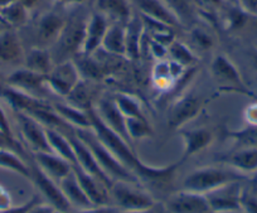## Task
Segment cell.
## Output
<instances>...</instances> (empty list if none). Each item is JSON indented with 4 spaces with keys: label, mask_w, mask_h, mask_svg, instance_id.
I'll use <instances>...</instances> for the list:
<instances>
[{
    "label": "cell",
    "mask_w": 257,
    "mask_h": 213,
    "mask_svg": "<svg viewBox=\"0 0 257 213\" xmlns=\"http://www.w3.org/2000/svg\"><path fill=\"white\" fill-rule=\"evenodd\" d=\"M242 182H232L217 189L211 190L206 195L212 213H236L241 212Z\"/></svg>",
    "instance_id": "cell-8"
},
{
    "label": "cell",
    "mask_w": 257,
    "mask_h": 213,
    "mask_svg": "<svg viewBox=\"0 0 257 213\" xmlns=\"http://www.w3.org/2000/svg\"><path fill=\"white\" fill-rule=\"evenodd\" d=\"M164 205L168 213H212L206 195L183 189L172 193Z\"/></svg>",
    "instance_id": "cell-11"
},
{
    "label": "cell",
    "mask_w": 257,
    "mask_h": 213,
    "mask_svg": "<svg viewBox=\"0 0 257 213\" xmlns=\"http://www.w3.org/2000/svg\"><path fill=\"white\" fill-rule=\"evenodd\" d=\"M168 57L172 61L184 66L185 68L196 67L197 62H198V57L193 52V49L188 44L177 41V39H174L168 47Z\"/></svg>",
    "instance_id": "cell-33"
},
{
    "label": "cell",
    "mask_w": 257,
    "mask_h": 213,
    "mask_svg": "<svg viewBox=\"0 0 257 213\" xmlns=\"http://www.w3.org/2000/svg\"><path fill=\"white\" fill-rule=\"evenodd\" d=\"M37 200H39L38 197H33L31 200H29V202L24 203L23 205H19V207H11L9 209L3 210V212H0V213H27L28 212L29 208H31L32 205L37 202Z\"/></svg>",
    "instance_id": "cell-50"
},
{
    "label": "cell",
    "mask_w": 257,
    "mask_h": 213,
    "mask_svg": "<svg viewBox=\"0 0 257 213\" xmlns=\"http://www.w3.org/2000/svg\"><path fill=\"white\" fill-rule=\"evenodd\" d=\"M11 207H12L11 194H9L8 190H7L6 188H3L2 185H0V212L9 209Z\"/></svg>",
    "instance_id": "cell-49"
},
{
    "label": "cell",
    "mask_w": 257,
    "mask_h": 213,
    "mask_svg": "<svg viewBox=\"0 0 257 213\" xmlns=\"http://www.w3.org/2000/svg\"><path fill=\"white\" fill-rule=\"evenodd\" d=\"M244 179L246 177L243 174L227 167V165L226 167L208 165V167L197 168V169L192 170L183 179L182 189L199 193V194H207L208 192L217 189L222 185Z\"/></svg>",
    "instance_id": "cell-2"
},
{
    "label": "cell",
    "mask_w": 257,
    "mask_h": 213,
    "mask_svg": "<svg viewBox=\"0 0 257 213\" xmlns=\"http://www.w3.org/2000/svg\"><path fill=\"white\" fill-rule=\"evenodd\" d=\"M81 73L73 59L54 63L53 68L46 76V85L51 92L59 97H67L68 93L80 82Z\"/></svg>",
    "instance_id": "cell-6"
},
{
    "label": "cell",
    "mask_w": 257,
    "mask_h": 213,
    "mask_svg": "<svg viewBox=\"0 0 257 213\" xmlns=\"http://www.w3.org/2000/svg\"><path fill=\"white\" fill-rule=\"evenodd\" d=\"M203 106V98L196 93H185L179 96L168 110V128L172 130L183 129L201 114Z\"/></svg>",
    "instance_id": "cell-7"
},
{
    "label": "cell",
    "mask_w": 257,
    "mask_h": 213,
    "mask_svg": "<svg viewBox=\"0 0 257 213\" xmlns=\"http://www.w3.org/2000/svg\"><path fill=\"white\" fill-rule=\"evenodd\" d=\"M189 39L192 46L196 47L198 51L202 52L209 51V49L213 48L214 46L213 36H212L207 29H204L203 27H193V28L190 29Z\"/></svg>",
    "instance_id": "cell-41"
},
{
    "label": "cell",
    "mask_w": 257,
    "mask_h": 213,
    "mask_svg": "<svg viewBox=\"0 0 257 213\" xmlns=\"http://www.w3.org/2000/svg\"><path fill=\"white\" fill-rule=\"evenodd\" d=\"M66 19L67 18L57 12H47L42 14L37 23V37L42 43L41 47L54 46L63 31Z\"/></svg>",
    "instance_id": "cell-20"
},
{
    "label": "cell",
    "mask_w": 257,
    "mask_h": 213,
    "mask_svg": "<svg viewBox=\"0 0 257 213\" xmlns=\"http://www.w3.org/2000/svg\"><path fill=\"white\" fill-rule=\"evenodd\" d=\"M47 138H48L52 153L59 155V157L63 158L64 160H67L72 165L77 164L75 149H73L72 143H71L67 134L54 130V129H47Z\"/></svg>",
    "instance_id": "cell-31"
},
{
    "label": "cell",
    "mask_w": 257,
    "mask_h": 213,
    "mask_svg": "<svg viewBox=\"0 0 257 213\" xmlns=\"http://www.w3.org/2000/svg\"><path fill=\"white\" fill-rule=\"evenodd\" d=\"M29 9L22 2H16L0 9V23L8 28H17L28 21Z\"/></svg>",
    "instance_id": "cell-32"
},
{
    "label": "cell",
    "mask_w": 257,
    "mask_h": 213,
    "mask_svg": "<svg viewBox=\"0 0 257 213\" xmlns=\"http://www.w3.org/2000/svg\"><path fill=\"white\" fill-rule=\"evenodd\" d=\"M54 2L59 4H81L83 0H54Z\"/></svg>",
    "instance_id": "cell-53"
},
{
    "label": "cell",
    "mask_w": 257,
    "mask_h": 213,
    "mask_svg": "<svg viewBox=\"0 0 257 213\" xmlns=\"http://www.w3.org/2000/svg\"><path fill=\"white\" fill-rule=\"evenodd\" d=\"M77 213H120V209L115 205H102V207H91L87 209H80Z\"/></svg>",
    "instance_id": "cell-47"
},
{
    "label": "cell",
    "mask_w": 257,
    "mask_h": 213,
    "mask_svg": "<svg viewBox=\"0 0 257 213\" xmlns=\"http://www.w3.org/2000/svg\"><path fill=\"white\" fill-rule=\"evenodd\" d=\"M112 205L120 210H139L153 207L157 203L152 194L139 184L122 180H115L110 187Z\"/></svg>",
    "instance_id": "cell-5"
},
{
    "label": "cell",
    "mask_w": 257,
    "mask_h": 213,
    "mask_svg": "<svg viewBox=\"0 0 257 213\" xmlns=\"http://www.w3.org/2000/svg\"><path fill=\"white\" fill-rule=\"evenodd\" d=\"M54 213H66V212H62V210H58V209H56V210H54Z\"/></svg>",
    "instance_id": "cell-55"
},
{
    "label": "cell",
    "mask_w": 257,
    "mask_h": 213,
    "mask_svg": "<svg viewBox=\"0 0 257 213\" xmlns=\"http://www.w3.org/2000/svg\"><path fill=\"white\" fill-rule=\"evenodd\" d=\"M93 110L107 128H110L111 130L115 131L117 135H120L121 138H123L127 143L133 145V141L130 140L127 131H126V118L118 110L113 97L105 96V97L98 98L96 101Z\"/></svg>",
    "instance_id": "cell-12"
},
{
    "label": "cell",
    "mask_w": 257,
    "mask_h": 213,
    "mask_svg": "<svg viewBox=\"0 0 257 213\" xmlns=\"http://www.w3.org/2000/svg\"><path fill=\"white\" fill-rule=\"evenodd\" d=\"M67 103L75 106V108L81 109L83 111H88L90 109L95 108L96 92L95 87L91 83L90 80L81 78L80 82L75 86L72 91L68 93L66 97Z\"/></svg>",
    "instance_id": "cell-27"
},
{
    "label": "cell",
    "mask_w": 257,
    "mask_h": 213,
    "mask_svg": "<svg viewBox=\"0 0 257 213\" xmlns=\"http://www.w3.org/2000/svg\"><path fill=\"white\" fill-rule=\"evenodd\" d=\"M108 26H110L108 19L103 14L98 12L91 14L88 17L87 26H86L85 41H83L81 53L87 54V56H92L93 53H96L102 46L103 37L107 32Z\"/></svg>",
    "instance_id": "cell-18"
},
{
    "label": "cell",
    "mask_w": 257,
    "mask_h": 213,
    "mask_svg": "<svg viewBox=\"0 0 257 213\" xmlns=\"http://www.w3.org/2000/svg\"><path fill=\"white\" fill-rule=\"evenodd\" d=\"M206 3H221V0H204Z\"/></svg>",
    "instance_id": "cell-54"
},
{
    "label": "cell",
    "mask_w": 257,
    "mask_h": 213,
    "mask_svg": "<svg viewBox=\"0 0 257 213\" xmlns=\"http://www.w3.org/2000/svg\"><path fill=\"white\" fill-rule=\"evenodd\" d=\"M98 13L113 23L126 24L133 17L130 0H96Z\"/></svg>",
    "instance_id": "cell-26"
},
{
    "label": "cell",
    "mask_w": 257,
    "mask_h": 213,
    "mask_svg": "<svg viewBox=\"0 0 257 213\" xmlns=\"http://www.w3.org/2000/svg\"><path fill=\"white\" fill-rule=\"evenodd\" d=\"M126 131L133 143L153 135V129L147 118L126 119Z\"/></svg>",
    "instance_id": "cell-38"
},
{
    "label": "cell",
    "mask_w": 257,
    "mask_h": 213,
    "mask_svg": "<svg viewBox=\"0 0 257 213\" xmlns=\"http://www.w3.org/2000/svg\"><path fill=\"white\" fill-rule=\"evenodd\" d=\"M251 62L254 71H257V48H252L251 51Z\"/></svg>",
    "instance_id": "cell-52"
},
{
    "label": "cell",
    "mask_w": 257,
    "mask_h": 213,
    "mask_svg": "<svg viewBox=\"0 0 257 213\" xmlns=\"http://www.w3.org/2000/svg\"><path fill=\"white\" fill-rule=\"evenodd\" d=\"M0 168L12 170L31 179V165L27 164L22 155L11 149H0Z\"/></svg>",
    "instance_id": "cell-34"
},
{
    "label": "cell",
    "mask_w": 257,
    "mask_h": 213,
    "mask_svg": "<svg viewBox=\"0 0 257 213\" xmlns=\"http://www.w3.org/2000/svg\"><path fill=\"white\" fill-rule=\"evenodd\" d=\"M218 160L243 175L254 173L257 172V148L237 147L219 157Z\"/></svg>",
    "instance_id": "cell-19"
},
{
    "label": "cell",
    "mask_w": 257,
    "mask_h": 213,
    "mask_svg": "<svg viewBox=\"0 0 257 213\" xmlns=\"http://www.w3.org/2000/svg\"><path fill=\"white\" fill-rule=\"evenodd\" d=\"M87 21L88 17L82 12H76L66 19L63 31L54 43L56 53H52L54 63L72 59V57L82 52Z\"/></svg>",
    "instance_id": "cell-3"
},
{
    "label": "cell",
    "mask_w": 257,
    "mask_h": 213,
    "mask_svg": "<svg viewBox=\"0 0 257 213\" xmlns=\"http://www.w3.org/2000/svg\"><path fill=\"white\" fill-rule=\"evenodd\" d=\"M226 136L236 141L237 147L257 148V125H247L239 130H228Z\"/></svg>",
    "instance_id": "cell-39"
},
{
    "label": "cell",
    "mask_w": 257,
    "mask_h": 213,
    "mask_svg": "<svg viewBox=\"0 0 257 213\" xmlns=\"http://www.w3.org/2000/svg\"><path fill=\"white\" fill-rule=\"evenodd\" d=\"M101 48L108 54L117 57H125L126 54V39H125V24L112 23L108 26L107 32L103 37Z\"/></svg>",
    "instance_id": "cell-29"
},
{
    "label": "cell",
    "mask_w": 257,
    "mask_h": 213,
    "mask_svg": "<svg viewBox=\"0 0 257 213\" xmlns=\"http://www.w3.org/2000/svg\"><path fill=\"white\" fill-rule=\"evenodd\" d=\"M251 14L247 13L238 3L236 6L229 7L224 14V27L227 31H237L246 24L247 19Z\"/></svg>",
    "instance_id": "cell-40"
},
{
    "label": "cell",
    "mask_w": 257,
    "mask_h": 213,
    "mask_svg": "<svg viewBox=\"0 0 257 213\" xmlns=\"http://www.w3.org/2000/svg\"><path fill=\"white\" fill-rule=\"evenodd\" d=\"M6 85L17 88L19 91H23L26 93H29V95L38 96V97H41L39 93L43 92L44 88L47 87L46 76L31 71L26 67H22V68L13 71L7 77Z\"/></svg>",
    "instance_id": "cell-17"
},
{
    "label": "cell",
    "mask_w": 257,
    "mask_h": 213,
    "mask_svg": "<svg viewBox=\"0 0 257 213\" xmlns=\"http://www.w3.org/2000/svg\"><path fill=\"white\" fill-rule=\"evenodd\" d=\"M237 3L251 16L257 17V0H237Z\"/></svg>",
    "instance_id": "cell-51"
},
{
    "label": "cell",
    "mask_w": 257,
    "mask_h": 213,
    "mask_svg": "<svg viewBox=\"0 0 257 213\" xmlns=\"http://www.w3.org/2000/svg\"><path fill=\"white\" fill-rule=\"evenodd\" d=\"M0 97L3 98L16 113H24L28 115L38 109L48 108L52 105L42 97L29 95V93L17 90L8 85L0 86Z\"/></svg>",
    "instance_id": "cell-13"
},
{
    "label": "cell",
    "mask_w": 257,
    "mask_h": 213,
    "mask_svg": "<svg viewBox=\"0 0 257 213\" xmlns=\"http://www.w3.org/2000/svg\"><path fill=\"white\" fill-rule=\"evenodd\" d=\"M0 131H2L3 134H6L7 136L14 138L13 131H12L11 123H9L8 118H7L6 113H4V110L2 109V106H0Z\"/></svg>",
    "instance_id": "cell-46"
},
{
    "label": "cell",
    "mask_w": 257,
    "mask_h": 213,
    "mask_svg": "<svg viewBox=\"0 0 257 213\" xmlns=\"http://www.w3.org/2000/svg\"><path fill=\"white\" fill-rule=\"evenodd\" d=\"M33 159L42 172L58 183L72 170L71 163L52 152L33 153Z\"/></svg>",
    "instance_id": "cell-21"
},
{
    "label": "cell",
    "mask_w": 257,
    "mask_h": 213,
    "mask_svg": "<svg viewBox=\"0 0 257 213\" xmlns=\"http://www.w3.org/2000/svg\"><path fill=\"white\" fill-rule=\"evenodd\" d=\"M24 67L47 76L54 66L53 56L46 47H33L24 56Z\"/></svg>",
    "instance_id": "cell-28"
},
{
    "label": "cell",
    "mask_w": 257,
    "mask_h": 213,
    "mask_svg": "<svg viewBox=\"0 0 257 213\" xmlns=\"http://www.w3.org/2000/svg\"><path fill=\"white\" fill-rule=\"evenodd\" d=\"M211 75L218 86L219 92L239 93L247 97L256 98V95H253L243 81L236 64L226 54H217L213 57L211 62Z\"/></svg>",
    "instance_id": "cell-4"
},
{
    "label": "cell",
    "mask_w": 257,
    "mask_h": 213,
    "mask_svg": "<svg viewBox=\"0 0 257 213\" xmlns=\"http://www.w3.org/2000/svg\"><path fill=\"white\" fill-rule=\"evenodd\" d=\"M145 28L143 24L142 17L133 16L130 21L125 24V39H126V54L127 59H139L142 56V43L144 37Z\"/></svg>",
    "instance_id": "cell-23"
},
{
    "label": "cell",
    "mask_w": 257,
    "mask_h": 213,
    "mask_svg": "<svg viewBox=\"0 0 257 213\" xmlns=\"http://www.w3.org/2000/svg\"><path fill=\"white\" fill-rule=\"evenodd\" d=\"M118 110L126 119L128 118H147L144 114L143 102L134 95L130 93H117L113 96Z\"/></svg>",
    "instance_id": "cell-35"
},
{
    "label": "cell",
    "mask_w": 257,
    "mask_h": 213,
    "mask_svg": "<svg viewBox=\"0 0 257 213\" xmlns=\"http://www.w3.org/2000/svg\"><path fill=\"white\" fill-rule=\"evenodd\" d=\"M120 213H168L167 208H165L164 203H155L153 207L147 208V209H139V210H120Z\"/></svg>",
    "instance_id": "cell-48"
},
{
    "label": "cell",
    "mask_w": 257,
    "mask_h": 213,
    "mask_svg": "<svg viewBox=\"0 0 257 213\" xmlns=\"http://www.w3.org/2000/svg\"><path fill=\"white\" fill-rule=\"evenodd\" d=\"M149 51L150 54L154 57L157 61H163V59H167L168 57V46L165 44L159 43V42L154 41V39L150 38L149 41Z\"/></svg>",
    "instance_id": "cell-43"
},
{
    "label": "cell",
    "mask_w": 257,
    "mask_h": 213,
    "mask_svg": "<svg viewBox=\"0 0 257 213\" xmlns=\"http://www.w3.org/2000/svg\"><path fill=\"white\" fill-rule=\"evenodd\" d=\"M137 4L140 9V14L149 18L159 21L162 23L168 24L172 28L180 26L177 17L172 13L167 4L163 0H137Z\"/></svg>",
    "instance_id": "cell-25"
},
{
    "label": "cell",
    "mask_w": 257,
    "mask_h": 213,
    "mask_svg": "<svg viewBox=\"0 0 257 213\" xmlns=\"http://www.w3.org/2000/svg\"><path fill=\"white\" fill-rule=\"evenodd\" d=\"M241 210L244 213H257V187L242 189Z\"/></svg>",
    "instance_id": "cell-42"
},
{
    "label": "cell",
    "mask_w": 257,
    "mask_h": 213,
    "mask_svg": "<svg viewBox=\"0 0 257 213\" xmlns=\"http://www.w3.org/2000/svg\"><path fill=\"white\" fill-rule=\"evenodd\" d=\"M16 116L22 138L32 153L52 152L47 138V129L39 121L24 113H16Z\"/></svg>",
    "instance_id": "cell-10"
},
{
    "label": "cell",
    "mask_w": 257,
    "mask_h": 213,
    "mask_svg": "<svg viewBox=\"0 0 257 213\" xmlns=\"http://www.w3.org/2000/svg\"><path fill=\"white\" fill-rule=\"evenodd\" d=\"M53 110L56 111L57 115L67 123L71 128L73 129H90L91 128V119L88 115V111H83L81 109L75 108L70 103H52Z\"/></svg>",
    "instance_id": "cell-30"
},
{
    "label": "cell",
    "mask_w": 257,
    "mask_h": 213,
    "mask_svg": "<svg viewBox=\"0 0 257 213\" xmlns=\"http://www.w3.org/2000/svg\"><path fill=\"white\" fill-rule=\"evenodd\" d=\"M153 85L159 91H169L175 86V81L173 80L169 72V59L158 61L154 64L152 71Z\"/></svg>",
    "instance_id": "cell-36"
},
{
    "label": "cell",
    "mask_w": 257,
    "mask_h": 213,
    "mask_svg": "<svg viewBox=\"0 0 257 213\" xmlns=\"http://www.w3.org/2000/svg\"><path fill=\"white\" fill-rule=\"evenodd\" d=\"M24 49L21 38L12 28L0 31V62L13 63L24 59Z\"/></svg>",
    "instance_id": "cell-22"
},
{
    "label": "cell",
    "mask_w": 257,
    "mask_h": 213,
    "mask_svg": "<svg viewBox=\"0 0 257 213\" xmlns=\"http://www.w3.org/2000/svg\"><path fill=\"white\" fill-rule=\"evenodd\" d=\"M75 134L87 145L88 149L91 150L93 157L97 160L101 169L106 173V175L112 182L122 180V182L140 184L139 179L101 143L92 129H75Z\"/></svg>",
    "instance_id": "cell-1"
},
{
    "label": "cell",
    "mask_w": 257,
    "mask_h": 213,
    "mask_svg": "<svg viewBox=\"0 0 257 213\" xmlns=\"http://www.w3.org/2000/svg\"><path fill=\"white\" fill-rule=\"evenodd\" d=\"M31 180L38 188L39 192L44 195V198L48 200L49 204H52L56 209L62 210V212H70L72 207H71L67 198L64 197L58 182L53 180L46 173L42 172L34 162L33 164H31Z\"/></svg>",
    "instance_id": "cell-9"
},
{
    "label": "cell",
    "mask_w": 257,
    "mask_h": 213,
    "mask_svg": "<svg viewBox=\"0 0 257 213\" xmlns=\"http://www.w3.org/2000/svg\"><path fill=\"white\" fill-rule=\"evenodd\" d=\"M172 13L177 17L180 26H187L194 19V9L192 0H163Z\"/></svg>",
    "instance_id": "cell-37"
},
{
    "label": "cell",
    "mask_w": 257,
    "mask_h": 213,
    "mask_svg": "<svg viewBox=\"0 0 257 213\" xmlns=\"http://www.w3.org/2000/svg\"><path fill=\"white\" fill-rule=\"evenodd\" d=\"M243 118L247 125H257V102L251 103L244 109Z\"/></svg>",
    "instance_id": "cell-44"
},
{
    "label": "cell",
    "mask_w": 257,
    "mask_h": 213,
    "mask_svg": "<svg viewBox=\"0 0 257 213\" xmlns=\"http://www.w3.org/2000/svg\"><path fill=\"white\" fill-rule=\"evenodd\" d=\"M54 210H56V208L52 204H49L48 202L41 203L39 200H37V202L29 208L27 213H54Z\"/></svg>",
    "instance_id": "cell-45"
},
{
    "label": "cell",
    "mask_w": 257,
    "mask_h": 213,
    "mask_svg": "<svg viewBox=\"0 0 257 213\" xmlns=\"http://www.w3.org/2000/svg\"><path fill=\"white\" fill-rule=\"evenodd\" d=\"M58 184L59 187H61L62 192H63L64 197L67 198V200L70 202L71 207L77 208L78 210L95 207V205L91 203V200L88 199L86 193L83 192L82 187H81V184L78 183V179L77 177H76L73 169L71 170V173H68Z\"/></svg>",
    "instance_id": "cell-24"
},
{
    "label": "cell",
    "mask_w": 257,
    "mask_h": 213,
    "mask_svg": "<svg viewBox=\"0 0 257 213\" xmlns=\"http://www.w3.org/2000/svg\"><path fill=\"white\" fill-rule=\"evenodd\" d=\"M68 138H70L73 149H75L76 159H77V164L76 165H78L81 169H83L86 173H88V174L93 175L95 178L100 179L101 182L110 189V187L112 185L113 182L106 175V173L101 169L97 160L93 157V154L91 153V150L88 149L87 145L76 135L75 131H73L72 134H68Z\"/></svg>",
    "instance_id": "cell-14"
},
{
    "label": "cell",
    "mask_w": 257,
    "mask_h": 213,
    "mask_svg": "<svg viewBox=\"0 0 257 213\" xmlns=\"http://www.w3.org/2000/svg\"><path fill=\"white\" fill-rule=\"evenodd\" d=\"M179 134L184 144L183 157L180 159L183 163L198 153L206 150L214 141V133L208 128H193L187 129V130L180 129Z\"/></svg>",
    "instance_id": "cell-15"
},
{
    "label": "cell",
    "mask_w": 257,
    "mask_h": 213,
    "mask_svg": "<svg viewBox=\"0 0 257 213\" xmlns=\"http://www.w3.org/2000/svg\"><path fill=\"white\" fill-rule=\"evenodd\" d=\"M72 169L77 177L78 183L82 187L83 192L88 197L95 207H102V205H112L111 202L110 189L101 182L100 179L93 175L88 174L85 170L81 169L78 165H72Z\"/></svg>",
    "instance_id": "cell-16"
}]
</instances>
